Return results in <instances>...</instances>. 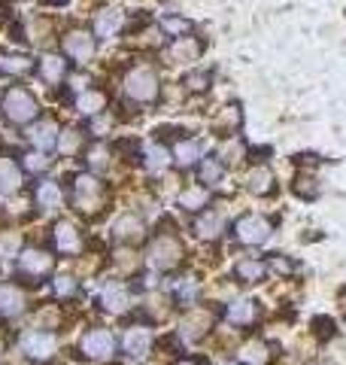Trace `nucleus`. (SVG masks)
Masks as SVG:
<instances>
[{
  "mask_svg": "<svg viewBox=\"0 0 346 365\" xmlns=\"http://www.w3.org/2000/svg\"><path fill=\"white\" fill-rule=\"evenodd\" d=\"M0 110H4V116L13 122V125H28V122L37 119V113H40L37 98H33L28 88H21V86H13V88L6 91Z\"/></svg>",
  "mask_w": 346,
  "mask_h": 365,
  "instance_id": "f257e3e1",
  "label": "nucleus"
},
{
  "mask_svg": "<svg viewBox=\"0 0 346 365\" xmlns=\"http://www.w3.org/2000/svg\"><path fill=\"white\" fill-rule=\"evenodd\" d=\"M158 88H161L158 76H155V71H149V67H134V71H128V76H125V95L137 101V104H152L158 98Z\"/></svg>",
  "mask_w": 346,
  "mask_h": 365,
  "instance_id": "f03ea898",
  "label": "nucleus"
},
{
  "mask_svg": "<svg viewBox=\"0 0 346 365\" xmlns=\"http://www.w3.org/2000/svg\"><path fill=\"white\" fill-rule=\"evenodd\" d=\"M271 232H273L271 220H268V216H258V213H246V216H240V220L234 222V237L240 244H246V247L268 244Z\"/></svg>",
  "mask_w": 346,
  "mask_h": 365,
  "instance_id": "7ed1b4c3",
  "label": "nucleus"
},
{
  "mask_svg": "<svg viewBox=\"0 0 346 365\" xmlns=\"http://www.w3.org/2000/svg\"><path fill=\"white\" fill-rule=\"evenodd\" d=\"M100 201H103V186H100V180L98 177H91V174H79L73 180V204L79 210H98L100 207Z\"/></svg>",
  "mask_w": 346,
  "mask_h": 365,
  "instance_id": "20e7f679",
  "label": "nucleus"
},
{
  "mask_svg": "<svg viewBox=\"0 0 346 365\" xmlns=\"http://www.w3.org/2000/svg\"><path fill=\"white\" fill-rule=\"evenodd\" d=\"M21 353H28L37 362H46L58 353V338L52 332H43V329H31L21 335Z\"/></svg>",
  "mask_w": 346,
  "mask_h": 365,
  "instance_id": "39448f33",
  "label": "nucleus"
},
{
  "mask_svg": "<svg viewBox=\"0 0 346 365\" xmlns=\"http://www.w3.org/2000/svg\"><path fill=\"white\" fill-rule=\"evenodd\" d=\"M179 256H182V244L173 235H161L152 244V250H149V265L158 268V271H167V268L177 265Z\"/></svg>",
  "mask_w": 346,
  "mask_h": 365,
  "instance_id": "423d86ee",
  "label": "nucleus"
},
{
  "mask_svg": "<svg viewBox=\"0 0 346 365\" xmlns=\"http://www.w3.org/2000/svg\"><path fill=\"white\" fill-rule=\"evenodd\" d=\"M83 353L88 359H110L115 353V338L107 329H88L83 335Z\"/></svg>",
  "mask_w": 346,
  "mask_h": 365,
  "instance_id": "0eeeda50",
  "label": "nucleus"
},
{
  "mask_svg": "<svg viewBox=\"0 0 346 365\" xmlns=\"http://www.w3.org/2000/svg\"><path fill=\"white\" fill-rule=\"evenodd\" d=\"M52 268H55V259L46 250H25L19 256V271L25 277H46V274H52Z\"/></svg>",
  "mask_w": 346,
  "mask_h": 365,
  "instance_id": "6e6552de",
  "label": "nucleus"
},
{
  "mask_svg": "<svg viewBox=\"0 0 346 365\" xmlns=\"http://www.w3.org/2000/svg\"><path fill=\"white\" fill-rule=\"evenodd\" d=\"M64 55L79 64H85L91 55H95V37H91L88 31H70L64 37Z\"/></svg>",
  "mask_w": 346,
  "mask_h": 365,
  "instance_id": "1a4fd4ad",
  "label": "nucleus"
},
{
  "mask_svg": "<svg viewBox=\"0 0 346 365\" xmlns=\"http://www.w3.org/2000/svg\"><path fill=\"white\" fill-rule=\"evenodd\" d=\"M122 347L131 359H143V356H149V350H152V332H149L146 326H131L122 338Z\"/></svg>",
  "mask_w": 346,
  "mask_h": 365,
  "instance_id": "9d476101",
  "label": "nucleus"
},
{
  "mask_svg": "<svg viewBox=\"0 0 346 365\" xmlns=\"http://www.w3.org/2000/svg\"><path fill=\"white\" fill-rule=\"evenodd\" d=\"M100 304L107 314H125L131 307V292L125 283H107L100 292Z\"/></svg>",
  "mask_w": 346,
  "mask_h": 365,
  "instance_id": "9b49d317",
  "label": "nucleus"
},
{
  "mask_svg": "<svg viewBox=\"0 0 346 365\" xmlns=\"http://www.w3.org/2000/svg\"><path fill=\"white\" fill-rule=\"evenodd\" d=\"M52 235H55V247H58V253H64V256H76L79 250H83V237H79V232H76V225H73V222H58Z\"/></svg>",
  "mask_w": 346,
  "mask_h": 365,
  "instance_id": "f8f14e48",
  "label": "nucleus"
},
{
  "mask_svg": "<svg viewBox=\"0 0 346 365\" xmlns=\"http://www.w3.org/2000/svg\"><path fill=\"white\" fill-rule=\"evenodd\" d=\"M58 125L52 122V119H40L37 125H31V131H28V140L37 146V150H43V153H49L52 146H58Z\"/></svg>",
  "mask_w": 346,
  "mask_h": 365,
  "instance_id": "ddd939ff",
  "label": "nucleus"
},
{
  "mask_svg": "<svg viewBox=\"0 0 346 365\" xmlns=\"http://www.w3.org/2000/svg\"><path fill=\"white\" fill-rule=\"evenodd\" d=\"M25 311V292L16 283H0V317H19Z\"/></svg>",
  "mask_w": 346,
  "mask_h": 365,
  "instance_id": "4468645a",
  "label": "nucleus"
},
{
  "mask_svg": "<svg viewBox=\"0 0 346 365\" xmlns=\"http://www.w3.org/2000/svg\"><path fill=\"white\" fill-rule=\"evenodd\" d=\"M122 25H125V16L119 13V9H100V13L95 16V37L110 40L122 31Z\"/></svg>",
  "mask_w": 346,
  "mask_h": 365,
  "instance_id": "2eb2a0df",
  "label": "nucleus"
},
{
  "mask_svg": "<svg viewBox=\"0 0 346 365\" xmlns=\"http://www.w3.org/2000/svg\"><path fill=\"white\" fill-rule=\"evenodd\" d=\"M33 198H37V207H40V210H49V213L61 207V201H64L61 186H58L55 180L37 182V189H33Z\"/></svg>",
  "mask_w": 346,
  "mask_h": 365,
  "instance_id": "dca6fc26",
  "label": "nucleus"
},
{
  "mask_svg": "<svg viewBox=\"0 0 346 365\" xmlns=\"http://www.w3.org/2000/svg\"><path fill=\"white\" fill-rule=\"evenodd\" d=\"M210 323H213V314L210 311H201V307H194V311H189L186 317H182V338H189V341L201 338L206 329H210Z\"/></svg>",
  "mask_w": 346,
  "mask_h": 365,
  "instance_id": "f3484780",
  "label": "nucleus"
},
{
  "mask_svg": "<svg viewBox=\"0 0 346 365\" xmlns=\"http://www.w3.org/2000/svg\"><path fill=\"white\" fill-rule=\"evenodd\" d=\"M143 232H146V225H143V220H137L134 213L115 220V225H112V235L119 237V241H125V244H137L143 237Z\"/></svg>",
  "mask_w": 346,
  "mask_h": 365,
  "instance_id": "a211bd4d",
  "label": "nucleus"
},
{
  "mask_svg": "<svg viewBox=\"0 0 346 365\" xmlns=\"http://www.w3.org/2000/svg\"><path fill=\"white\" fill-rule=\"evenodd\" d=\"M40 76H43L49 86L64 83V76H67V61H64V55H43V58H40Z\"/></svg>",
  "mask_w": 346,
  "mask_h": 365,
  "instance_id": "6ab92c4d",
  "label": "nucleus"
},
{
  "mask_svg": "<svg viewBox=\"0 0 346 365\" xmlns=\"http://www.w3.org/2000/svg\"><path fill=\"white\" fill-rule=\"evenodd\" d=\"M21 186V170L13 158H0V195H13Z\"/></svg>",
  "mask_w": 346,
  "mask_h": 365,
  "instance_id": "aec40b11",
  "label": "nucleus"
},
{
  "mask_svg": "<svg viewBox=\"0 0 346 365\" xmlns=\"http://www.w3.org/2000/svg\"><path fill=\"white\" fill-rule=\"evenodd\" d=\"M103 107H107V95L98 91V88H88L76 98V110L83 113V116H100Z\"/></svg>",
  "mask_w": 346,
  "mask_h": 365,
  "instance_id": "412c9836",
  "label": "nucleus"
},
{
  "mask_svg": "<svg viewBox=\"0 0 346 365\" xmlns=\"http://www.w3.org/2000/svg\"><path fill=\"white\" fill-rule=\"evenodd\" d=\"M206 201H210V192H206L204 186H189L179 192V207L186 213H198L206 207Z\"/></svg>",
  "mask_w": 346,
  "mask_h": 365,
  "instance_id": "4be33fe9",
  "label": "nucleus"
},
{
  "mask_svg": "<svg viewBox=\"0 0 346 365\" xmlns=\"http://www.w3.org/2000/svg\"><path fill=\"white\" fill-rule=\"evenodd\" d=\"M246 186H249V192H256V195H268V192H273V174H271V168L268 165L252 168L249 177H246Z\"/></svg>",
  "mask_w": 346,
  "mask_h": 365,
  "instance_id": "5701e85b",
  "label": "nucleus"
},
{
  "mask_svg": "<svg viewBox=\"0 0 346 365\" xmlns=\"http://www.w3.org/2000/svg\"><path fill=\"white\" fill-rule=\"evenodd\" d=\"M222 216L219 213H204L198 222H194V235L204 237V241H216L219 235H222Z\"/></svg>",
  "mask_w": 346,
  "mask_h": 365,
  "instance_id": "b1692460",
  "label": "nucleus"
},
{
  "mask_svg": "<svg viewBox=\"0 0 346 365\" xmlns=\"http://www.w3.org/2000/svg\"><path fill=\"white\" fill-rule=\"evenodd\" d=\"M33 67L31 58L25 55H16V52H4L0 55V73H9V76H25L28 71Z\"/></svg>",
  "mask_w": 346,
  "mask_h": 365,
  "instance_id": "393cba45",
  "label": "nucleus"
},
{
  "mask_svg": "<svg viewBox=\"0 0 346 365\" xmlns=\"http://www.w3.org/2000/svg\"><path fill=\"white\" fill-rule=\"evenodd\" d=\"M228 319H231L234 326H249L252 319H256V304L246 302V299L231 302V304H228Z\"/></svg>",
  "mask_w": 346,
  "mask_h": 365,
  "instance_id": "a878e982",
  "label": "nucleus"
},
{
  "mask_svg": "<svg viewBox=\"0 0 346 365\" xmlns=\"http://www.w3.org/2000/svg\"><path fill=\"white\" fill-rule=\"evenodd\" d=\"M173 165V153L167 150V146H161V143H152L146 150V168L149 170H167Z\"/></svg>",
  "mask_w": 346,
  "mask_h": 365,
  "instance_id": "bb28decb",
  "label": "nucleus"
},
{
  "mask_svg": "<svg viewBox=\"0 0 346 365\" xmlns=\"http://www.w3.org/2000/svg\"><path fill=\"white\" fill-rule=\"evenodd\" d=\"M198 158H201V146L194 140H179L177 146H173V162L182 165V168H192Z\"/></svg>",
  "mask_w": 346,
  "mask_h": 365,
  "instance_id": "cd10ccee",
  "label": "nucleus"
},
{
  "mask_svg": "<svg viewBox=\"0 0 346 365\" xmlns=\"http://www.w3.org/2000/svg\"><path fill=\"white\" fill-rule=\"evenodd\" d=\"M198 52H201V46L192 37H177V43L170 46V61H192V58H198Z\"/></svg>",
  "mask_w": 346,
  "mask_h": 365,
  "instance_id": "c85d7f7f",
  "label": "nucleus"
},
{
  "mask_svg": "<svg viewBox=\"0 0 346 365\" xmlns=\"http://www.w3.org/2000/svg\"><path fill=\"white\" fill-rule=\"evenodd\" d=\"M234 274H237V280H243V283H256L264 277V265L258 259H243L234 265Z\"/></svg>",
  "mask_w": 346,
  "mask_h": 365,
  "instance_id": "c756f323",
  "label": "nucleus"
},
{
  "mask_svg": "<svg viewBox=\"0 0 346 365\" xmlns=\"http://www.w3.org/2000/svg\"><path fill=\"white\" fill-rule=\"evenodd\" d=\"M240 359H243L246 365H264L268 362V347H264L261 341H252V344H246L243 350H240Z\"/></svg>",
  "mask_w": 346,
  "mask_h": 365,
  "instance_id": "7c9ffc66",
  "label": "nucleus"
},
{
  "mask_svg": "<svg viewBox=\"0 0 346 365\" xmlns=\"http://www.w3.org/2000/svg\"><path fill=\"white\" fill-rule=\"evenodd\" d=\"M222 170H225V165L219 162V158H204L201 162V180L210 182V186H216V182L222 180Z\"/></svg>",
  "mask_w": 346,
  "mask_h": 365,
  "instance_id": "2f4dec72",
  "label": "nucleus"
},
{
  "mask_svg": "<svg viewBox=\"0 0 346 365\" xmlns=\"http://www.w3.org/2000/svg\"><path fill=\"white\" fill-rule=\"evenodd\" d=\"M79 146H83V134L79 131H61V137H58V150H61L64 155H73L79 153Z\"/></svg>",
  "mask_w": 346,
  "mask_h": 365,
  "instance_id": "473e14b6",
  "label": "nucleus"
},
{
  "mask_svg": "<svg viewBox=\"0 0 346 365\" xmlns=\"http://www.w3.org/2000/svg\"><path fill=\"white\" fill-rule=\"evenodd\" d=\"M21 250V237L16 232H0V259H13Z\"/></svg>",
  "mask_w": 346,
  "mask_h": 365,
  "instance_id": "72a5a7b5",
  "label": "nucleus"
},
{
  "mask_svg": "<svg viewBox=\"0 0 346 365\" xmlns=\"http://www.w3.org/2000/svg\"><path fill=\"white\" fill-rule=\"evenodd\" d=\"M25 168L31 170V174H43V170H49L52 168V158L46 155L43 150H33L25 155Z\"/></svg>",
  "mask_w": 346,
  "mask_h": 365,
  "instance_id": "f704fd0d",
  "label": "nucleus"
},
{
  "mask_svg": "<svg viewBox=\"0 0 346 365\" xmlns=\"http://www.w3.org/2000/svg\"><path fill=\"white\" fill-rule=\"evenodd\" d=\"M240 158H243V143H240V140H228L222 146V155H219V162H222V165H237Z\"/></svg>",
  "mask_w": 346,
  "mask_h": 365,
  "instance_id": "c9c22d12",
  "label": "nucleus"
},
{
  "mask_svg": "<svg viewBox=\"0 0 346 365\" xmlns=\"http://www.w3.org/2000/svg\"><path fill=\"white\" fill-rule=\"evenodd\" d=\"M107 158H110V150H107L103 143H98V146H91V150H88V158H85V162L95 168V170H103V168H107Z\"/></svg>",
  "mask_w": 346,
  "mask_h": 365,
  "instance_id": "e433bc0d",
  "label": "nucleus"
},
{
  "mask_svg": "<svg viewBox=\"0 0 346 365\" xmlns=\"http://www.w3.org/2000/svg\"><path fill=\"white\" fill-rule=\"evenodd\" d=\"M161 31H167L170 37H186L189 21L186 19H161Z\"/></svg>",
  "mask_w": 346,
  "mask_h": 365,
  "instance_id": "4c0bfd02",
  "label": "nucleus"
},
{
  "mask_svg": "<svg viewBox=\"0 0 346 365\" xmlns=\"http://www.w3.org/2000/svg\"><path fill=\"white\" fill-rule=\"evenodd\" d=\"M73 292H76L73 277H58V280H55V295H58V299H70Z\"/></svg>",
  "mask_w": 346,
  "mask_h": 365,
  "instance_id": "58836bf2",
  "label": "nucleus"
},
{
  "mask_svg": "<svg viewBox=\"0 0 346 365\" xmlns=\"http://www.w3.org/2000/svg\"><path fill=\"white\" fill-rule=\"evenodd\" d=\"M206 83H210V76H206V73H189V76H186V86H189L192 91H204Z\"/></svg>",
  "mask_w": 346,
  "mask_h": 365,
  "instance_id": "ea45409f",
  "label": "nucleus"
},
{
  "mask_svg": "<svg viewBox=\"0 0 346 365\" xmlns=\"http://www.w3.org/2000/svg\"><path fill=\"white\" fill-rule=\"evenodd\" d=\"M273 268H276V271H288L292 265H288V262H283V259H276V262H273Z\"/></svg>",
  "mask_w": 346,
  "mask_h": 365,
  "instance_id": "a19ab883",
  "label": "nucleus"
},
{
  "mask_svg": "<svg viewBox=\"0 0 346 365\" xmlns=\"http://www.w3.org/2000/svg\"><path fill=\"white\" fill-rule=\"evenodd\" d=\"M179 365H198V362H179Z\"/></svg>",
  "mask_w": 346,
  "mask_h": 365,
  "instance_id": "79ce46f5",
  "label": "nucleus"
},
{
  "mask_svg": "<svg viewBox=\"0 0 346 365\" xmlns=\"http://www.w3.org/2000/svg\"><path fill=\"white\" fill-rule=\"evenodd\" d=\"M219 365H234V362H219Z\"/></svg>",
  "mask_w": 346,
  "mask_h": 365,
  "instance_id": "37998d69",
  "label": "nucleus"
}]
</instances>
